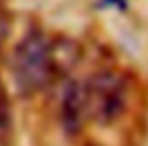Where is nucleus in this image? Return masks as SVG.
<instances>
[{
	"label": "nucleus",
	"instance_id": "nucleus-2",
	"mask_svg": "<svg viewBox=\"0 0 148 146\" xmlns=\"http://www.w3.org/2000/svg\"><path fill=\"white\" fill-rule=\"evenodd\" d=\"M84 97L87 118L99 123H110L125 108V82L116 70H99L84 84Z\"/></svg>",
	"mask_w": 148,
	"mask_h": 146
},
{
	"label": "nucleus",
	"instance_id": "nucleus-3",
	"mask_svg": "<svg viewBox=\"0 0 148 146\" xmlns=\"http://www.w3.org/2000/svg\"><path fill=\"white\" fill-rule=\"evenodd\" d=\"M87 118L86 112V97H84V84H70L63 99V123L70 131H80L84 120Z\"/></svg>",
	"mask_w": 148,
	"mask_h": 146
},
{
	"label": "nucleus",
	"instance_id": "nucleus-5",
	"mask_svg": "<svg viewBox=\"0 0 148 146\" xmlns=\"http://www.w3.org/2000/svg\"><path fill=\"white\" fill-rule=\"evenodd\" d=\"M13 133V118H12V106L6 87L0 82V146H6Z\"/></svg>",
	"mask_w": 148,
	"mask_h": 146
},
{
	"label": "nucleus",
	"instance_id": "nucleus-1",
	"mask_svg": "<svg viewBox=\"0 0 148 146\" xmlns=\"http://www.w3.org/2000/svg\"><path fill=\"white\" fill-rule=\"evenodd\" d=\"M12 74L23 95H34L51 82V42L42 32H29L17 44L12 59Z\"/></svg>",
	"mask_w": 148,
	"mask_h": 146
},
{
	"label": "nucleus",
	"instance_id": "nucleus-4",
	"mask_svg": "<svg viewBox=\"0 0 148 146\" xmlns=\"http://www.w3.org/2000/svg\"><path fill=\"white\" fill-rule=\"evenodd\" d=\"M80 57L78 46L69 38H61L51 42V63L53 74H66L72 66H76Z\"/></svg>",
	"mask_w": 148,
	"mask_h": 146
},
{
	"label": "nucleus",
	"instance_id": "nucleus-6",
	"mask_svg": "<svg viewBox=\"0 0 148 146\" xmlns=\"http://www.w3.org/2000/svg\"><path fill=\"white\" fill-rule=\"evenodd\" d=\"M6 34H8V23H6L4 15L0 13V46H2V42H4Z\"/></svg>",
	"mask_w": 148,
	"mask_h": 146
}]
</instances>
